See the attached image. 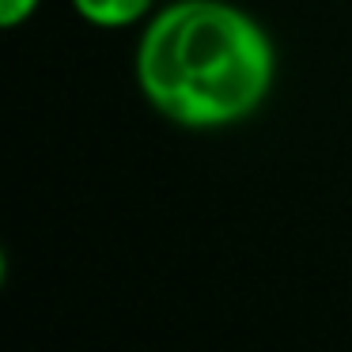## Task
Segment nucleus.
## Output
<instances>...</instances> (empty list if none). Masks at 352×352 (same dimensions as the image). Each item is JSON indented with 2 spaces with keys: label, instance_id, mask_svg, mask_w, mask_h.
Instances as JSON below:
<instances>
[{
  "label": "nucleus",
  "instance_id": "7ed1b4c3",
  "mask_svg": "<svg viewBox=\"0 0 352 352\" xmlns=\"http://www.w3.org/2000/svg\"><path fill=\"white\" fill-rule=\"evenodd\" d=\"M38 0H0V27H19L34 16Z\"/></svg>",
  "mask_w": 352,
  "mask_h": 352
},
{
  "label": "nucleus",
  "instance_id": "f257e3e1",
  "mask_svg": "<svg viewBox=\"0 0 352 352\" xmlns=\"http://www.w3.org/2000/svg\"><path fill=\"white\" fill-rule=\"evenodd\" d=\"M273 65V42L243 8L178 0L152 16L140 38L137 84L163 118L208 129L258 110Z\"/></svg>",
  "mask_w": 352,
  "mask_h": 352
},
{
  "label": "nucleus",
  "instance_id": "f03ea898",
  "mask_svg": "<svg viewBox=\"0 0 352 352\" xmlns=\"http://www.w3.org/2000/svg\"><path fill=\"white\" fill-rule=\"evenodd\" d=\"M72 8L95 27H129L148 16L152 0H72Z\"/></svg>",
  "mask_w": 352,
  "mask_h": 352
}]
</instances>
